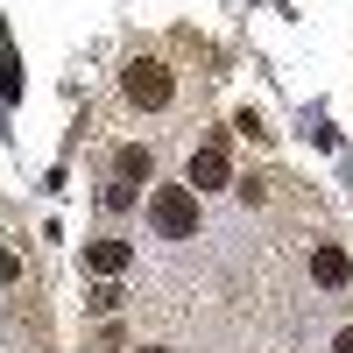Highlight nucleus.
<instances>
[{"mask_svg":"<svg viewBox=\"0 0 353 353\" xmlns=\"http://www.w3.org/2000/svg\"><path fill=\"white\" fill-rule=\"evenodd\" d=\"M121 92H128L134 106H149V113H156V106H170V71L156 64V57H134V64L121 71Z\"/></svg>","mask_w":353,"mask_h":353,"instance_id":"nucleus-2","label":"nucleus"},{"mask_svg":"<svg viewBox=\"0 0 353 353\" xmlns=\"http://www.w3.org/2000/svg\"><path fill=\"white\" fill-rule=\"evenodd\" d=\"M128 261H134V248H128V241H85V269H92L99 283H113Z\"/></svg>","mask_w":353,"mask_h":353,"instance_id":"nucleus-4","label":"nucleus"},{"mask_svg":"<svg viewBox=\"0 0 353 353\" xmlns=\"http://www.w3.org/2000/svg\"><path fill=\"white\" fill-rule=\"evenodd\" d=\"M113 170H121V184H149V149H121V163H113Z\"/></svg>","mask_w":353,"mask_h":353,"instance_id":"nucleus-6","label":"nucleus"},{"mask_svg":"<svg viewBox=\"0 0 353 353\" xmlns=\"http://www.w3.org/2000/svg\"><path fill=\"white\" fill-rule=\"evenodd\" d=\"M92 311H99V318H113V311H121V290L99 283V290H92Z\"/></svg>","mask_w":353,"mask_h":353,"instance_id":"nucleus-7","label":"nucleus"},{"mask_svg":"<svg viewBox=\"0 0 353 353\" xmlns=\"http://www.w3.org/2000/svg\"><path fill=\"white\" fill-rule=\"evenodd\" d=\"M149 226L163 233V241H191V233H198V191H191V184H156Z\"/></svg>","mask_w":353,"mask_h":353,"instance_id":"nucleus-1","label":"nucleus"},{"mask_svg":"<svg viewBox=\"0 0 353 353\" xmlns=\"http://www.w3.org/2000/svg\"><path fill=\"white\" fill-rule=\"evenodd\" d=\"M141 353H163V346H141Z\"/></svg>","mask_w":353,"mask_h":353,"instance_id":"nucleus-10","label":"nucleus"},{"mask_svg":"<svg viewBox=\"0 0 353 353\" xmlns=\"http://www.w3.org/2000/svg\"><path fill=\"white\" fill-rule=\"evenodd\" d=\"M311 276L325 283V290H346L353 283V254L346 248H311Z\"/></svg>","mask_w":353,"mask_h":353,"instance_id":"nucleus-5","label":"nucleus"},{"mask_svg":"<svg viewBox=\"0 0 353 353\" xmlns=\"http://www.w3.org/2000/svg\"><path fill=\"white\" fill-rule=\"evenodd\" d=\"M184 184L205 198V191H219L233 184V163H226V141H205V149H191V170H184Z\"/></svg>","mask_w":353,"mask_h":353,"instance_id":"nucleus-3","label":"nucleus"},{"mask_svg":"<svg viewBox=\"0 0 353 353\" xmlns=\"http://www.w3.org/2000/svg\"><path fill=\"white\" fill-rule=\"evenodd\" d=\"M134 205V184H106V212H128Z\"/></svg>","mask_w":353,"mask_h":353,"instance_id":"nucleus-8","label":"nucleus"},{"mask_svg":"<svg viewBox=\"0 0 353 353\" xmlns=\"http://www.w3.org/2000/svg\"><path fill=\"white\" fill-rule=\"evenodd\" d=\"M332 353H353V325H346V332H339V339H332Z\"/></svg>","mask_w":353,"mask_h":353,"instance_id":"nucleus-9","label":"nucleus"}]
</instances>
